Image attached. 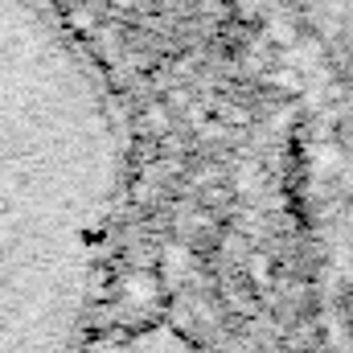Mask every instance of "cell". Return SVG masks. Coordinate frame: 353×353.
I'll list each match as a JSON object with an SVG mask.
<instances>
[{
    "label": "cell",
    "instance_id": "obj_1",
    "mask_svg": "<svg viewBox=\"0 0 353 353\" xmlns=\"http://www.w3.org/2000/svg\"><path fill=\"white\" fill-rule=\"evenodd\" d=\"M119 193L94 58L50 0H0V353H83Z\"/></svg>",
    "mask_w": 353,
    "mask_h": 353
},
{
    "label": "cell",
    "instance_id": "obj_2",
    "mask_svg": "<svg viewBox=\"0 0 353 353\" xmlns=\"http://www.w3.org/2000/svg\"><path fill=\"white\" fill-rule=\"evenodd\" d=\"M234 4L251 21H259L263 29H271V33H288V29H296L312 12L316 0H234Z\"/></svg>",
    "mask_w": 353,
    "mask_h": 353
},
{
    "label": "cell",
    "instance_id": "obj_3",
    "mask_svg": "<svg viewBox=\"0 0 353 353\" xmlns=\"http://www.w3.org/2000/svg\"><path fill=\"white\" fill-rule=\"evenodd\" d=\"M83 353H185V345L161 333V329H148V333H132V337H107L99 345H83Z\"/></svg>",
    "mask_w": 353,
    "mask_h": 353
}]
</instances>
